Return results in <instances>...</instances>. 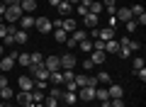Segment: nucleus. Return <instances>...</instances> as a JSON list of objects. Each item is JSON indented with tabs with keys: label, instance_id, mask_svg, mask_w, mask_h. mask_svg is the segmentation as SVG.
Masks as SVG:
<instances>
[{
	"label": "nucleus",
	"instance_id": "f257e3e1",
	"mask_svg": "<svg viewBox=\"0 0 146 107\" xmlns=\"http://www.w3.org/2000/svg\"><path fill=\"white\" fill-rule=\"evenodd\" d=\"M27 68L32 71V76H34L36 80H49V73H51V71H49L44 63H29Z\"/></svg>",
	"mask_w": 146,
	"mask_h": 107
},
{
	"label": "nucleus",
	"instance_id": "f03ea898",
	"mask_svg": "<svg viewBox=\"0 0 146 107\" xmlns=\"http://www.w3.org/2000/svg\"><path fill=\"white\" fill-rule=\"evenodd\" d=\"M58 61H61V71H73L76 63H78V58L73 56V54H63V56H58Z\"/></svg>",
	"mask_w": 146,
	"mask_h": 107
},
{
	"label": "nucleus",
	"instance_id": "7ed1b4c3",
	"mask_svg": "<svg viewBox=\"0 0 146 107\" xmlns=\"http://www.w3.org/2000/svg\"><path fill=\"white\" fill-rule=\"evenodd\" d=\"M22 15H25V12H22L20 5H10V7H5V20H7V22H17Z\"/></svg>",
	"mask_w": 146,
	"mask_h": 107
},
{
	"label": "nucleus",
	"instance_id": "20e7f679",
	"mask_svg": "<svg viewBox=\"0 0 146 107\" xmlns=\"http://www.w3.org/2000/svg\"><path fill=\"white\" fill-rule=\"evenodd\" d=\"M34 27L42 32V34H49V32L54 29V27H51V20H46V17H34Z\"/></svg>",
	"mask_w": 146,
	"mask_h": 107
},
{
	"label": "nucleus",
	"instance_id": "39448f33",
	"mask_svg": "<svg viewBox=\"0 0 146 107\" xmlns=\"http://www.w3.org/2000/svg\"><path fill=\"white\" fill-rule=\"evenodd\" d=\"M78 100H83V102H90V100H95V88H90V85H85V88H78Z\"/></svg>",
	"mask_w": 146,
	"mask_h": 107
},
{
	"label": "nucleus",
	"instance_id": "423d86ee",
	"mask_svg": "<svg viewBox=\"0 0 146 107\" xmlns=\"http://www.w3.org/2000/svg\"><path fill=\"white\" fill-rule=\"evenodd\" d=\"M115 17H117L119 22H129V20H134V17H131V10H129V7H117Z\"/></svg>",
	"mask_w": 146,
	"mask_h": 107
},
{
	"label": "nucleus",
	"instance_id": "0eeeda50",
	"mask_svg": "<svg viewBox=\"0 0 146 107\" xmlns=\"http://www.w3.org/2000/svg\"><path fill=\"white\" fill-rule=\"evenodd\" d=\"M44 66H46L51 73H54V71H61V61H58V56H46Z\"/></svg>",
	"mask_w": 146,
	"mask_h": 107
},
{
	"label": "nucleus",
	"instance_id": "6e6552de",
	"mask_svg": "<svg viewBox=\"0 0 146 107\" xmlns=\"http://www.w3.org/2000/svg\"><path fill=\"white\" fill-rule=\"evenodd\" d=\"M61 29L63 32H76L78 29V22L73 20V17H66V20H61Z\"/></svg>",
	"mask_w": 146,
	"mask_h": 107
},
{
	"label": "nucleus",
	"instance_id": "1a4fd4ad",
	"mask_svg": "<svg viewBox=\"0 0 146 107\" xmlns=\"http://www.w3.org/2000/svg\"><path fill=\"white\" fill-rule=\"evenodd\" d=\"M12 66H15V58H12V56H7V54H5V56L0 58V71H3V73H7Z\"/></svg>",
	"mask_w": 146,
	"mask_h": 107
},
{
	"label": "nucleus",
	"instance_id": "9d476101",
	"mask_svg": "<svg viewBox=\"0 0 146 107\" xmlns=\"http://www.w3.org/2000/svg\"><path fill=\"white\" fill-rule=\"evenodd\" d=\"M98 39H102V41H110V39H115V29H112V27H105V29H98Z\"/></svg>",
	"mask_w": 146,
	"mask_h": 107
},
{
	"label": "nucleus",
	"instance_id": "9b49d317",
	"mask_svg": "<svg viewBox=\"0 0 146 107\" xmlns=\"http://www.w3.org/2000/svg\"><path fill=\"white\" fill-rule=\"evenodd\" d=\"M20 88L25 92H29V90H34V80H32L29 76H20Z\"/></svg>",
	"mask_w": 146,
	"mask_h": 107
},
{
	"label": "nucleus",
	"instance_id": "f8f14e48",
	"mask_svg": "<svg viewBox=\"0 0 146 107\" xmlns=\"http://www.w3.org/2000/svg\"><path fill=\"white\" fill-rule=\"evenodd\" d=\"M107 92H110V100H115V97H122V95H124V92H122V85H117V83H110Z\"/></svg>",
	"mask_w": 146,
	"mask_h": 107
},
{
	"label": "nucleus",
	"instance_id": "ddd939ff",
	"mask_svg": "<svg viewBox=\"0 0 146 107\" xmlns=\"http://www.w3.org/2000/svg\"><path fill=\"white\" fill-rule=\"evenodd\" d=\"M20 27H22V29H32V27H34V17H32V15H22L20 17Z\"/></svg>",
	"mask_w": 146,
	"mask_h": 107
},
{
	"label": "nucleus",
	"instance_id": "4468645a",
	"mask_svg": "<svg viewBox=\"0 0 146 107\" xmlns=\"http://www.w3.org/2000/svg\"><path fill=\"white\" fill-rule=\"evenodd\" d=\"M15 25H5V22H0V39H5L7 34H15Z\"/></svg>",
	"mask_w": 146,
	"mask_h": 107
},
{
	"label": "nucleus",
	"instance_id": "2eb2a0df",
	"mask_svg": "<svg viewBox=\"0 0 146 107\" xmlns=\"http://www.w3.org/2000/svg\"><path fill=\"white\" fill-rule=\"evenodd\" d=\"M117 51H119V41H117V39L105 41V54H117Z\"/></svg>",
	"mask_w": 146,
	"mask_h": 107
},
{
	"label": "nucleus",
	"instance_id": "dca6fc26",
	"mask_svg": "<svg viewBox=\"0 0 146 107\" xmlns=\"http://www.w3.org/2000/svg\"><path fill=\"white\" fill-rule=\"evenodd\" d=\"M20 7H22V12H27V15H29V12L36 10V0H22Z\"/></svg>",
	"mask_w": 146,
	"mask_h": 107
},
{
	"label": "nucleus",
	"instance_id": "f3484780",
	"mask_svg": "<svg viewBox=\"0 0 146 107\" xmlns=\"http://www.w3.org/2000/svg\"><path fill=\"white\" fill-rule=\"evenodd\" d=\"M17 102H20V105H25V107H34V102H32L29 92H25V90H22L20 95H17Z\"/></svg>",
	"mask_w": 146,
	"mask_h": 107
},
{
	"label": "nucleus",
	"instance_id": "a211bd4d",
	"mask_svg": "<svg viewBox=\"0 0 146 107\" xmlns=\"http://www.w3.org/2000/svg\"><path fill=\"white\" fill-rule=\"evenodd\" d=\"M49 80H51V85H63V71L49 73Z\"/></svg>",
	"mask_w": 146,
	"mask_h": 107
},
{
	"label": "nucleus",
	"instance_id": "6ab92c4d",
	"mask_svg": "<svg viewBox=\"0 0 146 107\" xmlns=\"http://www.w3.org/2000/svg\"><path fill=\"white\" fill-rule=\"evenodd\" d=\"M95 100H100V102H107V100H110V92H107V88H95Z\"/></svg>",
	"mask_w": 146,
	"mask_h": 107
},
{
	"label": "nucleus",
	"instance_id": "aec40b11",
	"mask_svg": "<svg viewBox=\"0 0 146 107\" xmlns=\"http://www.w3.org/2000/svg\"><path fill=\"white\" fill-rule=\"evenodd\" d=\"M83 22H85V27H90V29H95V27H98V15H93V12H88V15L83 17Z\"/></svg>",
	"mask_w": 146,
	"mask_h": 107
},
{
	"label": "nucleus",
	"instance_id": "412c9836",
	"mask_svg": "<svg viewBox=\"0 0 146 107\" xmlns=\"http://www.w3.org/2000/svg\"><path fill=\"white\" fill-rule=\"evenodd\" d=\"M29 97H32V102H44V97H46V92L44 90H29Z\"/></svg>",
	"mask_w": 146,
	"mask_h": 107
},
{
	"label": "nucleus",
	"instance_id": "4be33fe9",
	"mask_svg": "<svg viewBox=\"0 0 146 107\" xmlns=\"http://www.w3.org/2000/svg\"><path fill=\"white\" fill-rule=\"evenodd\" d=\"M93 56H90V61L95 63V66H100V63H105V51H90Z\"/></svg>",
	"mask_w": 146,
	"mask_h": 107
},
{
	"label": "nucleus",
	"instance_id": "5701e85b",
	"mask_svg": "<svg viewBox=\"0 0 146 107\" xmlns=\"http://www.w3.org/2000/svg\"><path fill=\"white\" fill-rule=\"evenodd\" d=\"M71 12H73V5L61 0V3H58V15H71Z\"/></svg>",
	"mask_w": 146,
	"mask_h": 107
},
{
	"label": "nucleus",
	"instance_id": "b1692460",
	"mask_svg": "<svg viewBox=\"0 0 146 107\" xmlns=\"http://www.w3.org/2000/svg\"><path fill=\"white\" fill-rule=\"evenodd\" d=\"M73 83H76L78 88H85V85H88V76H85V73H76V78H73Z\"/></svg>",
	"mask_w": 146,
	"mask_h": 107
},
{
	"label": "nucleus",
	"instance_id": "393cba45",
	"mask_svg": "<svg viewBox=\"0 0 146 107\" xmlns=\"http://www.w3.org/2000/svg\"><path fill=\"white\" fill-rule=\"evenodd\" d=\"M54 39H56L58 44H66V39H68V32H63V29H54Z\"/></svg>",
	"mask_w": 146,
	"mask_h": 107
},
{
	"label": "nucleus",
	"instance_id": "a878e982",
	"mask_svg": "<svg viewBox=\"0 0 146 107\" xmlns=\"http://www.w3.org/2000/svg\"><path fill=\"white\" fill-rule=\"evenodd\" d=\"M12 39H15V44H25V41H27V32L25 29H17L15 34H12Z\"/></svg>",
	"mask_w": 146,
	"mask_h": 107
},
{
	"label": "nucleus",
	"instance_id": "bb28decb",
	"mask_svg": "<svg viewBox=\"0 0 146 107\" xmlns=\"http://www.w3.org/2000/svg\"><path fill=\"white\" fill-rule=\"evenodd\" d=\"M102 10H105V5H102V3H95V0L90 3V7H88V12H93V15H100Z\"/></svg>",
	"mask_w": 146,
	"mask_h": 107
},
{
	"label": "nucleus",
	"instance_id": "cd10ccee",
	"mask_svg": "<svg viewBox=\"0 0 146 107\" xmlns=\"http://www.w3.org/2000/svg\"><path fill=\"white\" fill-rule=\"evenodd\" d=\"M71 34H73L71 39H73V41H78V44H80V41H83V39H88V34H85L83 29H76V32H71Z\"/></svg>",
	"mask_w": 146,
	"mask_h": 107
},
{
	"label": "nucleus",
	"instance_id": "c85d7f7f",
	"mask_svg": "<svg viewBox=\"0 0 146 107\" xmlns=\"http://www.w3.org/2000/svg\"><path fill=\"white\" fill-rule=\"evenodd\" d=\"M15 61H17V63H22V66H29V63H32V56H29V54H17Z\"/></svg>",
	"mask_w": 146,
	"mask_h": 107
},
{
	"label": "nucleus",
	"instance_id": "c756f323",
	"mask_svg": "<svg viewBox=\"0 0 146 107\" xmlns=\"http://www.w3.org/2000/svg\"><path fill=\"white\" fill-rule=\"evenodd\" d=\"M63 102H66V105H73V102H76V100H78V95H76V92H63Z\"/></svg>",
	"mask_w": 146,
	"mask_h": 107
},
{
	"label": "nucleus",
	"instance_id": "7c9ffc66",
	"mask_svg": "<svg viewBox=\"0 0 146 107\" xmlns=\"http://www.w3.org/2000/svg\"><path fill=\"white\" fill-rule=\"evenodd\" d=\"M98 83H102V85H110V83H112V78H110V73H98Z\"/></svg>",
	"mask_w": 146,
	"mask_h": 107
},
{
	"label": "nucleus",
	"instance_id": "2f4dec72",
	"mask_svg": "<svg viewBox=\"0 0 146 107\" xmlns=\"http://www.w3.org/2000/svg\"><path fill=\"white\" fill-rule=\"evenodd\" d=\"M46 95H51V97H56V100H61V95H63V90H61V85H54L51 90L46 92Z\"/></svg>",
	"mask_w": 146,
	"mask_h": 107
},
{
	"label": "nucleus",
	"instance_id": "473e14b6",
	"mask_svg": "<svg viewBox=\"0 0 146 107\" xmlns=\"http://www.w3.org/2000/svg\"><path fill=\"white\" fill-rule=\"evenodd\" d=\"M78 46H80V49L85 51V54H90V51H93V41H90V39H83V41H80Z\"/></svg>",
	"mask_w": 146,
	"mask_h": 107
},
{
	"label": "nucleus",
	"instance_id": "72a5a7b5",
	"mask_svg": "<svg viewBox=\"0 0 146 107\" xmlns=\"http://www.w3.org/2000/svg\"><path fill=\"white\" fill-rule=\"evenodd\" d=\"M32 56V63H44V54L42 51H34V54H29Z\"/></svg>",
	"mask_w": 146,
	"mask_h": 107
},
{
	"label": "nucleus",
	"instance_id": "f704fd0d",
	"mask_svg": "<svg viewBox=\"0 0 146 107\" xmlns=\"http://www.w3.org/2000/svg\"><path fill=\"white\" fill-rule=\"evenodd\" d=\"M117 54H119V58H129V56H131V49H129V46H119Z\"/></svg>",
	"mask_w": 146,
	"mask_h": 107
},
{
	"label": "nucleus",
	"instance_id": "c9c22d12",
	"mask_svg": "<svg viewBox=\"0 0 146 107\" xmlns=\"http://www.w3.org/2000/svg\"><path fill=\"white\" fill-rule=\"evenodd\" d=\"M44 105H46V107H58V100L51 97V95H46V97H44Z\"/></svg>",
	"mask_w": 146,
	"mask_h": 107
},
{
	"label": "nucleus",
	"instance_id": "e433bc0d",
	"mask_svg": "<svg viewBox=\"0 0 146 107\" xmlns=\"http://www.w3.org/2000/svg\"><path fill=\"white\" fill-rule=\"evenodd\" d=\"M131 66H134V71H139V68H144V58H141V56H134V61H131Z\"/></svg>",
	"mask_w": 146,
	"mask_h": 107
},
{
	"label": "nucleus",
	"instance_id": "4c0bfd02",
	"mask_svg": "<svg viewBox=\"0 0 146 107\" xmlns=\"http://www.w3.org/2000/svg\"><path fill=\"white\" fill-rule=\"evenodd\" d=\"M124 25H127V32H136L139 22H136V20H129V22H124Z\"/></svg>",
	"mask_w": 146,
	"mask_h": 107
},
{
	"label": "nucleus",
	"instance_id": "58836bf2",
	"mask_svg": "<svg viewBox=\"0 0 146 107\" xmlns=\"http://www.w3.org/2000/svg\"><path fill=\"white\" fill-rule=\"evenodd\" d=\"M34 90H44L46 92V80H34Z\"/></svg>",
	"mask_w": 146,
	"mask_h": 107
},
{
	"label": "nucleus",
	"instance_id": "ea45409f",
	"mask_svg": "<svg viewBox=\"0 0 146 107\" xmlns=\"http://www.w3.org/2000/svg\"><path fill=\"white\" fill-rule=\"evenodd\" d=\"M63 88H66V92H76V90H78V85H76V83H63Z\"/></svg>",
	"mask_w": 146,
	"mask_h": 107
},
{
	"label": "nucleus",
	"instance_id": "a19ab883",
	"mask_svg": "<svg viewBox=\"0 0 146 107\" xmlns=\"http://www.w3.org/2000/svg\"><path fill=\"white\" fill-rule=\"evenodd\" d=\"M73 78H76V73H73V71H63V83H71Z\"/></svg>",
	"mask_w": 146,
	"mask_h": 107
},
{
	"label": "nucleus",
	"instance_id": "79ce46f5",
	"mask_svg": "<svg viewBox=\"0 0 146 107\" xmlns=\"http://www.w3.org/2000/svg\"><path fill=\"white\" fill-rule=\"evenodd\" d=\"M110 107H124V102H122V97H115V100H110Z\"/></svg>",
	"mask_w": 146,
	"mask_h": 107
},
{
	"label": "nucleus",
	"instance_id": "37998d69",
	"mask_svg": "<svg viewBox=\"0 0 146 107\" xmlns=\"http://www.w3.org/2000/svg\"><path fill=\"white\" fill-rule=\"evenodd\" d=\"M3 46H15V39H12V34H7L5 39H3Z\"/></svg>",
	"mask_w": 146,
	"mask_h": 107
},
{
	"label": "nucleus",
	"instance_id": "c03bdc74",
	"mask_svg": "<svg viewBox=\"0 0 146 107\" xmlns=\"http://www.w3.org/2000/svg\"><path fill=\"white\" fill-rule=\"evenodd\" d=\"M134 73H136V78H139L141 83L146 80V68H139V71H134Z\"/></svg>",
	"mask_w": 146,
	"mask_h": 107
},
{
	"label": "nucleus",
	"instance_id": "a18cd8bd",
	"mask_svg": "<svg viewBox=\"0 0 146 107\" xmlns=\"http://www.w3.org/2000/svg\"><path fill=\"white\" fill-rule=\"evenodd\" d=\"M73 10H78V15H88V7H83V5H80V3H78V5H76V7H73Z\"/></svg>",
	"mask_w": 146,
	"mask_h": 107
},
{
	"label": "nucleus",
	"instance_id": "49530a36",
	"mask_svg": "<svg viewBox=\"0 0 146 107\" xmlns=\"http://www.w3.org/2000/svg\"><path fill=\"white\" fill-rule=\"evenodd\" d=\"M83 68H85V71H93V68H95V63L90 61V58H85V61H83Z\"/></svg>",
	"mask_w": 146,
	"mask_h": 107
},
{
	"label": "nucleus",
	"instance_id": "de8ad7c7",
	"mask_svg": "<svg viewBox=\"0 0 146 107\" xmlns=\"http://www.w3.org/2000/svg\"><path fill=\"white\" fill-rule=\"evenodd\" d=\"M0 3H3V5H5V7H10V5H20L22 0H0Z\"/></svg>",
	"mask_w": 146,
	"mask_h": 107
},
{
	"label": "nucleus",
	"instance_id": "09e8293b",
	"mask_svg": "<svg viewBox=\"0 0 146 107\" xmlns=\"http://www.w3.org/2000/svg\"><path fill=\"white\" fill-rule=\"evenodd\" d=\"M66 46H68V49H76V46H78V41H73L71 37H68V39H66Z\"/></svg>",
	"mask_w": 146,
	"mask_h": 107
},
{
	"label": "nucleus",
	"instance_id": "8fccbe9b",
	"mask_svg": "<svg viewBox=\"0 0 146 107\" xmlns=\"http://www.w3.org/2000/svg\"><path fill=\"white\" fill-rule=\"evenodd\" d=\"M117 22H119V20H117L115 15H110V27H112V29H115V27H117Z\"/></svg>",
	"mask_w": 146,
	"mask_h": 107
},
{
	"label": "nucleus",
	"instance_id": "3c124183",
	"mask_svg": "<svg viewBox=\"0 0 146 107\" xmlns=\"http://www.w3.org/2000/svg\"><path fill=\"white\" fill-rule=\"evenodd\" d=\"M105 7H117V0H105Z\"/></svg>",
	"mask_w": 146,
	"mask_h": 107
},
{
	"label": "nucleus",
	"instance_id": "603ef678",
	"mask_svg": "<svg viewBox=\"0 0 146 107\" xmlns=\"http://www.w3.org/2000/svg\"><path fill=\"white\" fill-rule=\"evenodd\" d=\"M0 88H7V78L5 76H0Z\"/></svg>",
	"mask_w": 146,
	"mask_h": 107
},
{
	"label": "nucleus",
	"instance_id": "864d4df0",
	"mask_svg": "<svg viewBox=\"0 0 146 107\" xmlns=\"http://www.w3.org/2000/svg\"><path fill=\"white\" fill-rule=\"evenodd\" d=\"M90 3H93V0H80V5H83V7H90Z\"/></svg>",
	"mask_w": 146,
	"mask_h": 107
},
{
	"label": "nucleus",
	"instance_id": "5fc2aeb1",
	"mask_svg": "<svg viewBox=\"0 0 146 107\" xmlns=\"http://www.w3.org/2000/svg\"><path fill=\"white\" fill-rule=\"evenodd\" d=\"M63 3H71V5L76 7V5H78V3H80V0H63Z\"/></svg>",
	"mask_w": 146,
	"mask_h": 107
},
{
	"label": "nucleus",
	"instance_id": "6e6d98bb",
	"mask_svg": "<svg viewBox=\"0 0 146 107\" xmlns=\"http://www.w3.org/2000/svg\"><path fill=\"white\" fill-rule=\"evenodd\" d=\"M3 56H5V46L0 44V58H3Z\"/></svg>",
	"mask_w": 146,
	"mask_h": 107
},
{
	"label": "nucleus",
	"instance_id": "4d7b16f0",
	"mask_svg": "<svg viewBox=\"0 0 146 107\" xmlns=\"http://www.w3.org/2000/svg\"><path fill=\"white\" fill-rule=\"evenodd\" d=\"M5 15V5H3V3H0V17Z\"/></svg>",
	"mask_w": 146,
	"mask_h": 107
},
{
	"label": "nucleus",
	"instance_id": "13d9d810",
	"mask_svg": "<svg viewBox=\"0 0 146 107\" xmlns=\"http://www.w3.org/2000/svg\"><path fill=\"white\" fill-rule=\"evenodd\" d=\"M49 3H51L54 7H58V3H61V0H49Z\"/></svg>",
	"mask_w": 146,
	"mask_h": 107
},
{
	"label": "nucleus",
	"instance_id": "bf43d9fd",
	"mask_svg": "<svg viewBox=\"0 0 146 107\" xmlns=\"http://www.w3.org/2000/svg\"><path fill=\"white\" fill-rule=\"evenodd\" d=\"M0 107H10V105H3V102H0Z\"/></svg>",
	"mask_w": 146,
	"mask_h": 107
}]
</instances>
